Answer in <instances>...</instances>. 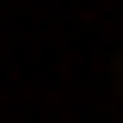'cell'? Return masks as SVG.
<instances>
[{"label":"cell","instance_id":"cell-1","mask_svg":"<svg viewBox=\"0 0 123 123\" xmlns=\"http://www.w3.org/2000/svg\"><path fill=\"white\" fill-rule=\"evenodd\" d=\"M113 82H123V62H113Z\"/></svg>","mask_w":123,"mask_h":123}]
</instances>
